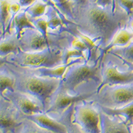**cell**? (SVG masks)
Listing matches in <instances>:
<instances>
[{"mask_svg":"<svg viewBox=\"0 0 133 133\" xmlns=\"http://www.w3.org/2000/svg\"><path fill=\"white\" fill-rule=\"evenodd\" d=\"M36 0H19V3L20 4L21 7L22 8H27L28 6L33 4Z\"/></svg>","mask_w":133,"mask_h":133,"instance_id":"cell-31","label":"cell"},{"mask_svg":"<svg viewBox=\"0 0 133 133\" xmlns=\"http://www.w3.org/2000/svg\"><path fill=\"white\" fill-rule=\"evenodd\" d=\"M89 101L110 109L123 107L133 101V83L127 85H105Z\"/></svg>","mask_w":133,"mask_h":133,"instance_id":"cell-8","label":"cell"},{"mask_svg":"<svg viewBox=\"0 0 133 133\" xmlns=\"http://www.w3.org/2000/svg\"><path fill=\"white\" fill-rule=\"evenodd\" d=\"M11 1L9 0H0V23H1V39L5 36L6 29L9 24L10 14L9 6Z\"/></svg>","mask_w":133,"mask_h":133,"instance_id":"cell-20","label":"cell"},{"mask_svg":"<svg viewBox=\"0 0 133 133\" xmlns=\"http://www.w3.org/2000/svg\"><path fill=\"white\" fill-rule=\"evenodd\" d=\"M73 107L74 105L70 107L60 117L57 118V120L66 126L67 133H85L79 126L73 123L72 121Z\"/></svg>","mask_w":133,"mask_h":133,"instance_id":"cell-21","label":"cell"},{"mask_svg":"<svg viewBox=\"0 0 133 133\" xmlns=\"http://www.w3.org/2000/svg\"><path fill=\"white\" fill-rule=\"evenodd\" d=\"M11 2H19V0H9Z\"/></svg>","mask_w":133,"mask_h":133,"instance_id":"cell-37","label":"cell"},{"mask_svg":"<svg viewBox=\"0 0 133 133\" xmlns=\"http://www.w3.org/2000/svg\"><path fill=\"white\" fill-rule=\"evenodd\" d=\"M0 64H3L14 78V90L39 101L45 112L50 98L60 85V79L39 77L29 69L20 66L4 59H0Z\"/></svg>","mask_w":133,"mask_h":133,"instance_id":"cell-2","label":"cell"},{"mask_svg":"<svg viewBox=\"0 0 133 133\" xmlns=\"http://www.w3.org/2000/svg\"><path fill=\"white\" fill-rule=\"evenodd\" d=\"M88 0H71L73 5H79L85 4L87 2Z\"/></svg>","mask_w":133,"mask_h":133,"instance_id":"cell-33","label":"cell"},{"mask_svg":"<svg viewBox=\"0 0 133 133\" xmlns=\"http://www.w3.org/2000/svg\"><path fill=\"white\" fill-rule=\"evenodd\" d=\"M95 104L100 110L107 115L120 117L127 124L131 126L133 121V101L123 107L118 109H110L100 106L97 104Z\"/></svg>","mask_w":133,"mask_h":133,"instance_id":"cell-16","label":"cell"},{"mask_svg":"<svg viewBox=\"0 0 133 133\" xmlns=\"http://www.w3.org/2000/svg\"><path fill=\"white\" fill-rule=\"evenodd\" d=\"M101 55L95 63L85 62L76 63L67 69L61 80L60 87L69 93L75 94L80 85L94 81L98 85L102 83L101 64L105 53L101 51Z\"/></svg>","mask_w":133,"mask_h":133,"instance_id":"cell-4","label":"cell"},{"mask_svg":"<svg viewBox=\"0 0 133 133\" xmlns=\"http://www.w3.org/2000/svg\"><path fill=\"white\" fill-rule=\"evenodd\" d=\"M86 61L85 58H78V59H72L66 64L59 65L55 67L51 68H42L37 69H29L32 73H33L36 75L41 77H47V78H52V79H57L61 80L63 77L64 75L66 73L67 69L71 65L76 63H80L85 62Z\"/></svg>","mask_w":133,"mask_h":133,"instance_id":"cell-14","label":"cell"},{"mask_svg":"<svg viewBox=\"0 0 133 133\" xmlns=\"http://www.w3.org/2000/svg\"><path fill=\"white\" fill-rule=\"evenodd\" d=\"M47 7V4L40 0H36L33 4L24 8V9L29 18L34 19L44 16Z\"/></svg>","mask_w":133,"mask_h":133,"instance_id":"cell-24","label":"cell"},{"mask_svg":"<svg viewBox=\"0 0 133 133\" xmlns=\"http://www.w3.org/2000/svg\"><path fill=\"white\" fill-rule=\"evenodd\" d=\"M23 116L33 121L42 129L53 133H67L66 127L63 123L59 120L53 118L45 112Z\"/></svg>","mask_w":133,"mask_h":133,"instance_id":"cell-13","label":"cell"},{"mask_svg":"<svg viewBox=\"0 0 133 133\" xmlns=\"http://www.w3.org/2000/svg\"><path fill=\"white\" fill-rule=\"evenodd\" d=\"M116 3L127 13L130 19H133V0H116Z\"/></svg>","mask_w":133,"mask_h":133,"instance_id":"cell-28","label":"cell"},{"mask_svg":"<svg viewBox=\"0 0 133 133\" xmlns=\"http://www.w3.org/2000/svg\"><path fill=\"white\" fill-rule=\"evenodd\" d=\"M20 50L19 39L14 31L7 33L1 39L0 59L6 58L10 55H16Z\"/></svg>","mask_w":133,"mask_h":133,"instance_id":"cell-15","label":"cell"},{"mask_svg":"<svg viewBox=\"0 0 133 133\" xmlns=\"http://www.w3.org/2000/svg\"><path fill=\"white\" fill-rule=\"evenodd\" d=\"M73 35L66 32L51 33L49 39L45 38L37 29H26L19 38L20 49L23 52L42 51L47 49H63L70 47Z\"/></svg>","mask_w":133,"mask_h":133,"instance_id":"cell-5","label":"cell"},{"mask_svg":"<svg viewBox=\"0 0 133 133\" xmlns=\"http://www.w3.org/2000/svg\"><path fill=\"white\" fill-rule=\"evenodd\" d=\"M98 110L101 117V133H132L131 126L127 124L122 118L110 116L99 109Z\"/></svg>","mask_w":133,"mask_h":133,"instance_id":"cell-12","label":"cell"},{"mask_svg":"<svg viewBox=\"0 0 133 133\" xmlns=\"http://www.w3.org/2000/svg\"><path fill=\"white\" fill-rule=\"evenodd\" d=\"M102 83L98 91L105 85H127L133 83V70L119 57L110 53L104 54L101 64Z\"/></svg>","mask_w":133,"mask_h":133,"instance_id":"cell-7","label":"cell"},{"mask_svg":"<svg viewBox=\"0 0 133 133\" xmlns=\"http://www.w3.org/2000/svg\"><path fill=\"white\" fill-rule=\"evenodd\" d=\"M121 60L123 61V62H124V63H125L126 65H127V66H129V67L130 69L133 70V63H129V62H128V61H126L123 60V59H121Z\"/></svg>","mask_w":133,"mask_h":133,"instance_id":"cell-35","label":"cell"},{"mask_svg":"<svg viewBox=\"0 0 133 133\" xmlns=\"http://www.w3.org/2000/svg\"><path fill=\"white\" fill-rule=\"evenodd\" d=\"M8 133H53L39 127L33 121L24 118L23 122L14 132Z\"/></svg>","mask_w":133,"mask_h":133,"instance_id":"cell-22","label":"cell"},{"mask_svg":"<svg viewBox=\"0 0 133 133\" xmlns=\"http://www.w3.org/2000/svg\"><path fill=\"white\" fill-rule=\"evenodd\" d=\"M133 39V33L128 28L124 27L119 30L116 33L112 41L110 43L109 45L101 51L104 53L109 52L111 49L114 47H121L127 46L130 43V41Z\"/></svg>","mask_w":133,"mask_h":133,"instance_id":"cell-17","label":"cell"},{"mask_svg":"<svg viewBox=\"0 0 133 133\" xmlns=\"http://www.w3.org/2000/svg\"><path fill=\"white\" fill-rule=\"evenodd\" d=\"M73 14L77 29L91 38L101 50L109 45L119 30L127 27L130 20L120 7L115 12L111 8H103L93 0L73 5Z\"/></svg>","mask_w":133,"mask_h":133,"instance_id":"cell-1","label":"cell"},{"mask_svg":"<svg viewBox=\"0 0 133 133\" xmlns=\"http://www.w3.org/2000/svg\"><path fill=\"white\" fill-rule=\"evenodd\" d=\"M70 47L71 48L74 49L78 50L80 51L84 52L86 54V57L87 55L88 51H89V49H88L87 45L85 43L83 42L81 39L77 37L73 36V39L71 41V44H70Z\"/></svg>","mask_w":133,"mask_h":133,"instance_id":"cell-29","label":"cell"},{"mask_svg":"<svg viewBox=\"0 0 133 133\" xmlns=\"http://www.w3.org/2000/svg\"><path fill=\"white\" fill-rule=\"evenodd\" d=\"M81 57L86 59V54L84 52L74 49L71 47H66L62 50V58L63 64L68 63L72 59Z\"/></svg>","mask_w":133,"mask_h":133,"instance_id":"cell-26","label":"cell"},{"mask_svg":"<svg viewBox=\"0 0 133 133\" xmlns=\"http://www.w3.org/2000/svg\"><path fill=\"white\" fill-rule=\"evenodd\" d=\"M72 121L85 133H101L100 110L90 101H84L75 104Z\"/></svg>","mask_w":133,"mask_h":133,"instance_id":"cell-9","label":"cell"},{"mask_svg":"<svg viewBox=\"0 0 133 133\" xmlns=\"http://www.w3.org/2000/svg\"><path fill=\"white\" fill-rule=\"evenodd\" d=\"M26 29H36V28L30 21L29 17L27 16L24 8H22L19 12L17 14L13 21L11 32L14 31L19 39L21 33Z\"/></svg>","mask_w":133,"mask_h":133,"instance_id":"cell-18","label":"cell"},{"mask_svg":"<svg viewBox=\"0 0 133 133\" xmlns=\"http://www.w3.org/2000/svg\"><path fill=\"white\" fill-rule=\"evenodd\" d=\"M40 1H41V2H43L44 3H45V4H47V5H49V6H51L52 8H54V9H55V10L57 11L58 12L60 13V14H61V13L60 11H59L58 10L57 8H56V6L55 5L54 3H53L52 0H40Z\"/></svg>","mask_w":133,"mask_h":133,"instance_id":"cell-32","label":"cell"},{"mask_svg":"<svg viewBox=\"0 0 133 133\" xmlns=\"http://www.w3.org/2000/svg\"><path fill=\"white\" fill-rule=\"evenodd\" d=\"M23 115L9 100L0 95V132H14L23 122Z\"/></svg>","mask_w":133,"mask_h":133,"instance_id":"cell-11","label":"cell"},{"mask_svg":"<svg viewBox=\"0 0 133 133\" xmlns=\"http://www.w3.org/2000/svg\"><path fill=\"white\" fill-rule=\"evenodd\" d=\"M99 85L94 81L84 83L77 88L76 93L72 94L61 87L53 94L45 113L57 119L72 105L84 101H89L97 93Z\"/></svg>","mask_w":133,"mask_h":133,"instance_id":"cell-3","label":"cell"},{"mask_svg":"<svg viewBox=\"0 0 133 133\" xmlns=\"http://www.w3.org/2000/svg\"><path fill=\"white\" fill-rule=\"evenodd\" d=\"M0 95L6 91H15V80L3 64H0Z\"/></svg>","mask_w":133,"mask_h":133,"instance_id":"cell-19","label":"cell"},{"mask_svg":"<svg viewBox=\"0 0 133 133\" xmlns=\"http://www.w3.org/2000/svg\"><path fill=\"white\" fill-rule=\"evenodd\" d=\"M107 53H112L120 59L133 63V39L127 46L114 47Z\"/></svg>","mask_w":133,"mask_h":133,"instance_id":"cell-23","label":"cell"},{"mask_svg":"<svg viewBox=\"0 0 133 133\" xmlns=\"http://www.w3.org/2000/svg\"><path fill=\"white\" fill-rule=\"evenodd\" d=\"M127 27L133 33V19H130L128 23Z\"/></svg>","mask_w":133,"mask_h":133,"instance_id":"cell-34","label":"cell"},{"mask_svg":"<svg viewBox=\"0 0 133 133\" xmlns=\"http://www.w3.org/2000/svg\"><path fill=\"white\" fill-rule=\"evenodd\" d=\"M30 21L34 25L40 33L43 35L44 37L47 39L51 37V33L49 32L48 25H47V22L45 16L41 17H37V18L30 19Z\"/></svg>","mask_w":133,"mask_h":133,"instance_id":"cell-27","label":"cell"},{"mask_svg":"<svg viewBox=\"0 0 133 133\" xmlns=\"http://www.w3.org/2000/svg\"><path fill=\"white\" fill-rule=\"evenodd\" d=\"M0 95L11 102L23 116H30L45 112L41 102L27 94L16 91H6Z\"/></svg>","mask_w":133,"mask_h":133,"instance_id":"cell-10","label":"cell"},{"mask_svg":"<svg viewBox=\"0 0 133 133\" xmlns=\"http://www.w3.org/2000/svg\"><path fill=\"white\" fill-rule=\"evenodd\" d=\"M93 1L100 6L103 8H111L114 11L112 0H93Z\"/></svg>","mask_w":133,"mask_h":133,"instance_id":"cell-30","label":"cell"},{"mask_svg":"<svg viewBox=\"0 0 133 133\" xmlns=\"http://www.w3.org/2000/svg\"><path fill=\"white\" fill-rule=\"evenodd\" d=\"M131 129H132V133H133V121H132V123L131 124Z\"/></svg>","mask_w":133,"mask_h":133,"instance_id":"cell-36","label":"cell"},{"mask_svg":"<svg viewBox=\"0 0 133 133\" xmlns=\"http://www.w3.org/2000/svg\"><path fill=\"white\" fill-rule=\"evenodd\" d=\"M58 10L66 19L74 22L73 14V3L71 0H52Z\"/></svg>","mask_w":133,"mask_h":133,"instance_id":"cell-25","label":"cell"},{"mask_svg":"<svg viewBox=\"0 0 133 133\" xmlns=\"http://www.w3.org/2000/svg\"><path fill=\"white\" fill-rule=\"evenodd\" d=\"M4 59L20 66L29 69L51 68L63 65L62 49H47L42 51L31 53L20 50L16 55H10Z\"/></svg>","mask_w":133,"mask_h":133,"instance_id":"cell-6","label":"cell"}]
</instances>
